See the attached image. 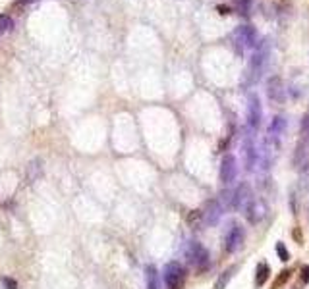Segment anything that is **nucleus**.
<instances>
[{
  "label": "nucleus",
  "instance_id": "5701e85b",
  "mask_svg": "<svg viewBox=\"0 0 309 289\" xmlns=\"http://www.w3.org/2000/svg\"><path fill=\"white\" fill-rule=\"evenodd\" d=\"M12 29V17L10 15H0V33H6Z\"/></svg>",
  "mask_w": 309,
  "mask_h": 289
},
{
  "label": "nucleus",
  "instance_id": "423d86ee",
  "mask_svg": "<svg viewBox=\"0 0 309 289\" xmlns=\"http://www.w3.org/2000/svg\"><path fill=\"white\" fill-rule=\"evenodd\" d=\"M263 120V108H261V101L257 95H250L248 99V128L250 131H257Z\"/></svg>",
  "mask_w": 309,
  "mask_h": 289
},
{
  "label": "nucleus",
  "instance_id": "f8f14e48",
  "mask_svg": "<svg viewBox=\"0 0 309 289\" xmlns=\"http://www.w3.org/2000/svg\"><path fill=\"white\" fill-rule=\"evenodd\" d=\"M294 168L298 172H304L309 168V152H308V146L306 143H300L296 146V152H294Z\"/></svg>",
  "mask_w": 309,
  "mask_h": 289
},
{
  "label": "nucleus",
  "instance_id": "f3484780",
  "mask_svg": "<svg viewBox=\"0 0 309 289\" xmlns=\"http://www.w3.org/2000/svg\"><path fill=\"white\" fill-rule=\"evenodd\" d=\"M145 278H147V289H159V274L155 266L145 268Z\"/></svg>",
  "mask_w": 309,
  "mask_h": 289
},
{
  "label": "nucleus",
  "instance_id": "ddd939ff",
  "mask_svg": "<svg viewBox=\"0 0 309 289\" xmlns=\"http://www.w3.org/2000/svg\"><path fill=\"white\" fill-rule=\"evenodd\" d=\"M244 156H246V170L253 172L255 166H257V148H255V144L250 137L244 141Z\"/></svg>",
  "mask_w": 309,
  "mask_h": 289
},
{
  "label": "nucleus",
  "instance_id": "0eeeda50",
  "mask_svg": "<svg viewBox=\"0 0 309 289\" xmlns=\"http://www.w3.org/2000/svg\"><path fill=\"white\" fill-rule=\"evenodd\" d=\"M201 214H203V222L205 224L215 226V224H219V220L224 214V206L221 204L219 199H211V201L205 202V208L201 210Z\"/></svg>",
  "mask_w": 309,
  "mask_h": 289
},
{
  "label": "nucleus",
  "instance_id": "6e6552de",
  "mask_svg": "<svg viewBox=\"0 0 309 289\" xmlns=\"http://www.w3.org/2000/svg\"><path fill=\"white\" fill-rule=\"evenodd\" d=\"M251 197H253L251 185L248 181H242V183L232 191V208H234V210L246 208V204L251 201Z\"/></svg>",
  "mask_w": 309,
  "mask_h": 289
},
{
  "label": "nucleus",
  "instance_id": "1a4fd4ad",
  "mask_svg": "<svg viewBox=\"0 0 309 289\" xmlns=\"http://www.w3.org/2000/svg\"><path fill=\"white\" fill-rule=\"evenodd\" d=\"M267 97H269V101L275 102V104H282L284 99H286V89H284V83H282V79L280 77H271L269 81H267Z\"/></svg>",
  "mask_w": 309,
  "mask_h": 289
},
{
  "label": "nucleus",
  "instance_id": "7ed1b4c3",
  "mask_svg": "<svg viewBox=\"0 0 309 289\" xmlns=\"http://www.w3.org/2000/svg\"><path fill=\"white\" fill-rule=\"evenodd\" d=\"M244 239H246V231H244V228H242L240 224L232 222L230 228L224 233V237H222V251H224L226 255H232V253H236V251L242 247Z\"/></svg>",
  "mask_w": 309,
  "mask_h": 289
},
{
  "label": "nucleus",
  "instance_id": "9b49d317",
  "mask_svg": "<svg viewBox=\"0 0 309 289\" xmlns=\"http://www.w3.org/2000/svg\"><path fill=\"white\" fill-rule=\"evenodd\" d=\"M234 39H236V44H242V50L246 46H257V33L250 25H242V27L236 29Z\"/></svg>",
  "mask_w": 309,
  "mask_h": 289
},
{
  "label": "nucleus",
  "instance_id": "f03ea898",
  "mask_svg": "<svg viewBox=\"0 0 309 289\" xmlns=\"http://www.w3.org/2000/svg\"><path fill=\"white\" fill-rule=\"evenodd\" d=\"M164 286L166 289H182L184 288V282H186V268L176 262V260H172V262H168L166 266H164Z\"/></svg>",
  "mask_w": 309,
  "mask_h": 289
},
{
  "label": "nucleus",
  "instance_id": "b1692460",
  "mask_svg": "<svg viewBox=\"0 0 309 289\" xmlns=\"http://www.w3.org/2000/svg\"><path fill=\"white\" fill-rule=\"evenodd\" d=\"M300 282H302L304 286L309 284V264L302 266V270H300Z\"/></svg>",
  "mask_w": 309,
  "mask_h": 289
},
{
  "label": "nucleus",
  "instance_id": "2eb2a0df",
  "mask_svg": "<svg viewBox=\"0 0 309 289\" xmlns=\"http://www.w3.org/2000/svg\"><path fill=\"white\" fill-rule=\"evenodd\" d=\"M284 128H286V120L282 116H275L273 122L269 124V137L271 139H279L280 135H282V131H284Z\"/></svg>",
  "mask_w": 309,
  "mask_h": 289
},
{
  "label": "nucleus",
  "instance_id": "f257e3e1",
  "mask_svg": "<svg viewBox=\"0 0 309 289\" xmlns=\"http://www.w3.org/2000/svg\"><path fill=\"white\" fill-rule=\"evenodd\" d=\"M186 259H188V264L193 266L197 272H205L209 268V264H211L209 251L199 241H190L188 243V247H186Z\"/></svg>",
  "mask_w": 309,
  "mask_h": 289
},
{
  "label": "nucleus",
  "instance_id": "412c9836",
  "mask_svg": "<svg viewBox=\"0 0 309 289\" xmlns=\"http://www.w3.org/2000/svg\"><path fill=\"white\" fill-rule=\"evenodd\" d=\"M300 128H302V135H304V143H306V146H309V114L302 118Z\"/></svg>",
  "mask_w": 309,
  "mask_h": 289
},
{
  "label": "nucleus",
  "instance_id": "bb28decb",
  "mask_svg": "<svg viewBox=\"0 0 309 289\" xmlns=\"http://www.w3.org/2000/svg\"><path fill=\"white\" fill-rule=\"evenodd\" d=\"M29 2H33V0H15L17 6H23V4H29Z\"/></svg>",
  "mask_w": 309,
  "mask_h": 289
},
{
  "label": "nucleus",
  "instance_id": "aec40b11",
  "mask_svg": "<svg viewBox=\"0 0 309 289\" xmlns=\"http://www.w3.org/2000/svg\"><path fill=\"white\" fill-rule=\"evenodd\" d=\"M290 276H292V272H290V270H282V272L277 276V280L273 282V288H271V289H282L284 286H286V284H288Z\"/></svg>",
  "mask_w": 309,
  "mask_h": 289
},
{
  "label": "nucleus",
  "instance_id": "cd10ccee",
  "mask_svg": "<svg viewBox=\"0 0 309 289\" xmlns=\"http://www.w3.org/2000/svg\"><path fill=\"white\" fill-rule=\"evenodd\" d=\"M294 239H296V241H302V235H300V230H296V231H294Z\"/></svg>",
  "mask_w": 309,
  "mask_h": 289
},
{
  "label": "nucleus",
  "instance_id": "4be33fe9",
  "mask_svg": "<svg viewBox=\"0 0 309 289\" xmlns=\"http://www.w3.org/2000/svg\"><path fill=\"white\" fill-rule=\"evenodd\" d=\"M277 255H279V259L282 260V262H288V260H290V251L286 249L284 243H277Z\"/></svg>",
  "mask_w": 309,
  "mask_h": 289
},
{
  "label": "nucleus",
  "instance_id": "a878e982",
  "mask_svg": "<svg viewBox=\"0 0 309 289\" xmlns=\"http://www.w3.org/2000/svg\"><path fill=\"white\" fill-rule=\"evenodd\" d=\"M217 10H219V12H221L222 15H224V14H230V8H228V6H219Z\"/></svg>",
  "mask_w": 309,
  "mask_h": 289
},
{
  "label": "nucleus",
  "instance_id": "9d476101",
  "mask_svg": "<svg viewBox=\"0 0 309 289\" xmlns=\"http://www.w3.org/2000/svg\"><path fill=\"white\" fill-rule=\"evenodd\" d=\"M244 214L248 218L250 224H259L267 214V206L263 204V201H257V199H251L246 208H244Z\"/></svg>",
  "mask_w": 309,
  "mask_h": 289
},
{
  "label": "nucleus",
  "instance_id": "dca6fc26",
  "mask_svg": "<svg viewBox=\"0 0 309 289\" xmlns=\"http://www.w3.org/2000/svg\"><path fill=\"white\" fill-rule=\"evenodd\" d=\"M43 175V160L35 158L27 164V179L29 181H37Z\"/></svg>",
  "mask_w": 309,
  "mask_h": 289
},
{
  "label": "nucleus",
  "instance_id": "a211bd4d",
  "mask_svg": "<svg viewBox=\"0 0 309 289\" xmlns=\"http://www.w3.org/2000/svg\"><path fill=\"white\" fill-rule=\"evenodd\" d=\"M236 268H228L226 272H222L219 278H217V282H215V288L213 289H226V286H228V282L232 280V274H234Z\"/></svg>",
  "mask_w": 309,
  "mask_h": 289
},
{
  "label": "nucleus",
  "instance_id": "20e7f679",
  "mask_svg": "<svg viewBox=\"0 0 309 289\" xmlns=\"http://www.w3.org/2000/svg\"><path fill=\"white\" fill-rule=\"evenodd\" d=\"M265 62H267V50L257 46L255 54L251 56L250 68H248V85H253V83L259 81V77L263 73V68H265Z\"/></svg>",
  "mask_w": 309,
  "mask_h": 289
},
{
  "label": "nucleus",
  "instance_id": "6ab92c4d",
  "mask_svg": "<svg viewBox=\"0 0 309 289\" xmlns=\"http://www.w3.org/2000/svg\"><path fill=\"white\" fill-rule=\"evenodd\" d=\"M188 224H190L192 230H199L201 224H203V214H201V210H192V212L188 214Z\"/></svg>",
  "mask_w": 309,
  "mask_h": 289
},
{
  "label": "nucleus",
  "instance_id": "4468645a",
  "mask_svg": "<svg viewBox=\"0 0 309 289\" xmlns=\"http://www.w3.org/2000/svg\"><path fill=\"white\" fill-rule=\"evenodd\" d=\"M271 278V268L267 262H259L255 268V288H263L267 284V280Z\"/></svg>",
  "mask_w": 309,
  "mask_h": 289
},
{
  "label": "nucleus",
  "instance_id": "39448f33",
  "mask_svg": "<svg viewBox=\"0 0 309 289\" xmlns=\"http://www.w3.org/2000/svg\"><path fill=\"white\" fill-rule=\"evenodd\" d=\"M219 177H221L222 185H232L238 177V160L232 154H224L221 160V170H219Z\"/></svg>",
  "mask_w": 309,
  "mask_h": 289
},
{
  "label": "nucleus",
  "instance_id": "393cba45",
  "mask_svg": "<svg viewBox=\"0 0 309 289\" xmlns=\"http://www.w3.org/2000/svg\"><path fill=\"white\" fill-rule=\"evenodd\" d=\"M2 288L4 289H17V282L12 278H2Z\"/></svg>",
  "mask_w": 309,
  "mask_h": 289
}]
</instances>
